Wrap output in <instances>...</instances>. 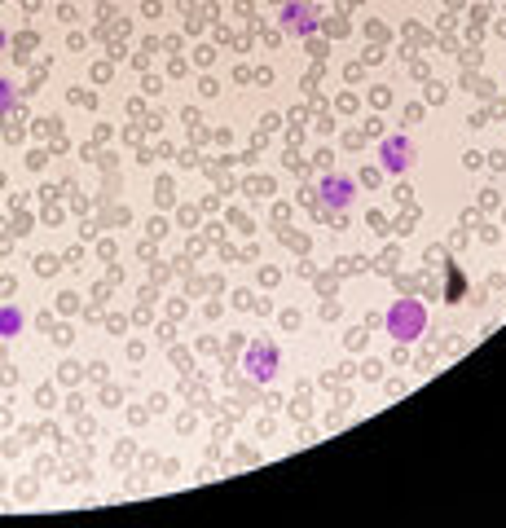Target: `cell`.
Instances as JSON below:
<instances>
[{
  "label": "cell",
  "instance_id": "5",
  "mask_svg": "<svg viewBox=\"0 0 506 528\" xmlns=\"http://www.w3.org/2000/svg\"><path fill=\"white\" fill-rule=\"evenodd\" d=\"M282 31L286 36H313L317 31V9L308 0H286L282 5Z\"/></svg>",
  "mask_w": 506,
  "mask_h": 528
},
{
  "label": "cell",
  "instance_id": "1",
  "mask_svg": "<svg viewBox=\"0 0 506 528\" xmlns=\"http://www.w3.org/2000/svg\"><path fill=\"white\" fill-rule=\"evenodd\" d=\"M423 330H427V308L418 300H396L388 308V335L396 344H414Z\"/></svg>",
  "mask_w": 506,
  "mask_h": 528
},
{
  "label": "cell",
  "instance_id": "6",
  "mask_svg": "<svg viewBox=\"0 0 506 528\" xmlns=\"http://www.w3.org/2000/svg\"><path fill=\"white\" fill-rule=\"evenodd\" d=\"M27 326V313L18 304H0V339H18Z\"/></svg>",
  "mask_w": 506,
  "mask_h": 528
},
{
  "label": "cell",
  "instance_id": "9",
  "mask_svg": "<svg viewBox=\"0 0 506 528\" xmlns=\"http://www.w3.org/2000/svg\"><path fill=\"white\" fill-rule=\"evenodd\" d=\"M5 44H9V36H5V31H0V49H5Z\"/></svg>",
  "mask_w": 506,
  "mask_h": 528
},
{
  "label": "cell",
  "instance_id": "3",
  "mask_svg": "<svg viewBox=\"0 0 506 528\" xmlns=\"http://www.w3.org/2000/svg\"><path fill=\"white\" fill-rule=\"evenodd\" d=\"M379 163L388 176H405L414 168V141L405 137V132H392V137L379 146Z\"/></svg>",
  "mask_w": 506,
  "mask_h": 528
},
{
  "label": "cell",
  "instance_id": "7",
  "mask_svg": "<svg viewBox=\"0 0 506 528\" xmlns=\"http://www.w3.org/2000/svg\"><path fill=\"white\" fill-rule=\"evenodd\" d=\"M462 295H467V278H462L458 269H449V273H445V300H449V304H458Z\"/></svg>",
  "mask_w": 506,
  "mask_h": 528
},
{
  "label": "cell",
  "instance_id": "8",
  "mask_svg": "<svg viewBox=\"0 0 506 528\" xmlns=\"http://www.w3.org/2000/svg\"><path fill=\"white\" fill-rule=\"evenodd\" d=\"M14 97H18L14 80H9V75H0V115H9V110H14Z\"/></svg>",
  "mask_w": 506,
  "mask_h": 528
},
{
  "label": "cell",
  "instance_id": "4",
  "mask_svg": "<svg viewBox=\"0 0 506 528\" xmlns=\"http://www.w3.org/2000/svg\"><path fill=\"white\" fill-rule=\"evenodd\" d=\"M317 194H322L326 207H335V212H344V207H352V198H357V181L344 172H330L317 181Z\"/></svg>",
  "mask_w": 506,
  "mask_h": 528
},
{
  "label": "cell",
  "instance_id": "2",
  "mask_svg": "<svg viewBox=\"0 0 506 528\" xmlns=\"http://www.w3.org/2000/svg\"><path fill=\"white\" fill-rule=\"evenodd\" d=\"M242 370H247L256 383H269L273 374L282 370V352H278V344H273V339H251L247 352H242Z\"/></svg>",
  "mask_w": 506,
  "mask_h": 528
}]
</instances>
